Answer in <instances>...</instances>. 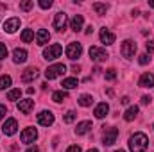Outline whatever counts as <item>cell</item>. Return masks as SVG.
<instances>
[{
  "label": "cell",
  "mask_w": 154,
  "mask_h": 152,
  "mask_svg": "<svg viewBox=\"0 0 154 152\" xmlns=\"http://www.w3.org/2000/svg\"><path fill=\"white\" fill-rule=\"evenodd\" d=\"M149 147V138L143 132H136L129 138V150L131 152H145Z\"/></svg>",
  "instance_id": "6da1fadb"
},
{
  "label": "cell",
  "mask_w": 154,
  "mask_h": 152,
  "mask_svg": "<svg viewBox=\"0 0 154 152\" xmlns=\"http://www.w3.org/2000/svg\"><path fill=\"white\" fill-rule=\"evenodd\" d=\"M61 52H63V47H61L59 43H54V45H48V47L43 50V57H45L47 61H54V59H57V57L61 56Z\"/></svg>",
  "instance_id": "7a4b0ae2"
},
{
  "label": "cell",
  "mask_w": 154,
  "mask_h": 152,
  "mask_svg": "<svg viewBox=\"0 0 154 152\" xmlns=\"http://www.w3.org/2000/svg\"><path fill=\"white\" fill-rule=\"evenodd\" d=\"M65 72H66V66L63 63H57V65H52V66H48L45 70V77L48 81H52V79H57L59 75H63Z\"/></svg>",
  "instance_id": "3957f363"
},
{
  "label": "cell",
  "mask_w": 154,
  "mask_h": 152,
  "mask_svg": "<svg viewBox=\"0 0 154 152\" xmlns=\"http://www.w3.org/2000/svg\"><path fill=\"white\" fill-rule=\"evenodd\" d=\"M120 54L125 57V59H133L134 54H136V43L131 41V39H125L120 47Z\"/></svg>",
  "instance_id": "277c9868"
},
{
  "label": "cell",
  "mask_w": 154,
  "mask_h": 152,
  "mask_svg": "<svg viewBox=\"0 0 154 152\" xmlns=\"http://www.w3.org/2000/svg\"><path fill=\"white\" fill-rule=\"evenodd\" d=\"M90 57H91L93 61L100 63V61H106V59L109 57V54H108L104 48H100V47H90Z\"/></svg>",
  "instance_id": "5b68a950"
},
{
  "label": "cell",
  "mask_w": 154,
  "mask_h": 152,
  "mask_svg": "<svg viewBox=\"0 0 154 152\" xmlns=\"http://www.w3.org/2000/svg\"><path fill=\"white\" fill-rule=\"evenodd\" d=\"M81 54H82V45L81 43H70L68 47H66V57L68 59H72V61H75L77 57H81Z\"/></svg>",
  "instance_id": "8992f818"
},
{
  "label": "cell",
  "mask_w": 154,
  "mask_h": 152,
  "mask_svg": "<svg viewBox=\"0 0 154 152\" xmlns=\"http://www.w3.org/2000/svg\"><path fill=\"white\" fill-rule=\"evenodd\" d=\"M66 22H68V16H66L65 13H57V14L54 16V29L59 31V32H63V31L66 29Z\"/></svg>",
  "instance_id": "52a82bcc"
},
{
  "label": "cell",
  "mask_w": 154,
  "mask_h": 152,
  "mask_svg": "<svg viewBox=\"0 0 154 152\" xmlns=\"http://www.w3.org/2000/svg\"><path fill=\"white\" fill-rule=\"evenodd\" d=\"M20 29V18H7L5 22H4V31L7 32V34H13V32H16Z\"/></svg>",
  "instance_id": "ba28073f"
},
{
  "label": "cell",
  "mask_w": 154,
  "mask_h": 152,
  "mask_svg": "<svg viewBox=\"0 0 154 152\" xmlns=\"http://www.w3.org/2000/svg\"><path fill=\"white\" fill-rule=\"evenodd\" d=\"M16 129H18V122H16L14 118H7L5 123L2 125V132H4L5 136H13V134L16 132Z\"/></svg>",
  "instance_id": "9c48e42d"
},
{
  "label": "cell",
  "mask_w": 154,
  "mask_h": 152,
  "mask_svg": "<svg viewBox=\"0 0 154 152\" xmlns=\"http://www.w3.org/2000/svg\"><path fill=\"white\" fill-rule=\"evenodd\" d=\"M116 138H118V129L116 127H109V129H106V132H104V145L106 147H109V145H113L116 141Z\"/></svg>",
  "instance_id": "30bf717a"
},
{
  "label": "cell",
  "mask_w": 154,
  "mask_h": 152,
  "mask_svg": "<svg viewBox=\"0 0 154 152\" xmlns=\"http://www.w3.org/2000/svg\"><path fill=\"white\" fill-rule=\"evenodd\" d=\"M36 138H38V132H36V129H32V127L23 129V132H22V136H20L22 143H32Z\"/></svg>",
  "instance_id": "8fae6325"
},
{
  "label": "cell",
  "mask_w": 154,
  "mask_h": 152,
  "mask_svg": "<svg viewBox=\"0 0 154 152\" xmlns=\"http://www.w3.org/2000/svg\"><path fill=\"white\" fill-rule=\"evenodd\" d=\"M36 118H38V123L43 125V127H48V125L54 123V114H52V111H41Z\"/></svg>",
  "instance_id": "7c38bea8"
},
{
  "label": "cell",
  "mask_w": 154,
  "mask_h": 152,
  "mask_svg": "<svg viewBox=\"0 0 154 152\" xmlns=\"http://www.w3.org/2000/svg\"><path fill=\"white\" fill-rule=\"evenodd\" d=\"M32 108H34V100L32 99H25V100H20L18 102V109L23 114H29L32 111Z\"/></svg>",
  "instance_id": "4fadbf2b"
},
{
  "label": "cell",
  "mask_w": 154,
  "mask_h": 152,
  "mask_svg": "<svg viewBox=\"0 0 154 152\" xmlns=\"http://www.w3.org/2000/svg\"><path fill=\"white\" fill-rule=\"evenodd\" d=\"M115 39H116V36L111 32V31H108V29H100V41H102L104 45H113Z\"/></svg>",
  "instance_id": "5bb4252c"
},
{
  "label": "cell",
  "mask_w": 154,
  "mask_h": 152,
  "mask_svg": "<svg viewBox=\"0 0 154 152\" xmlns=\"http://www.w3.org/2000/svg\"><path fill=\"white\" fill-rule=\"evenodd\" d=\"M140 88H154V75L152 74H143L138 81Z\"/></svg>",
  "instance_id": "9a60e30c"
},
{
  "label": "cell",
  "mask_w": 154,
  "mask_h": 152,
  "mask_svg": "<svg viewBox=\"0 0 154 152\" xmlns=\"http://www.w3.org/2000/svg\"><path fill=\"white\" fill-rule=\"evenodd\" d=\"M13 61H14L16 65L25 63V61H27V50H23V48H14V52H13Z\"/></svg>",
  "instance_id": "2e32d148"
},
{
  "label": "cell",
  "mask_w": 154,
  "mask_h": 152,
  "mask_svg": "<svg viewBox=\"0 0 154 152\" xmlns=\"http://www.w3.org/2000/svg\"><path fill=\"white\" fill-rule=\"evenodd\" d=\"M48 39H50V32H48L47 29H39L38 34H36V43L43 47V45H47V43H48Z\"/></svg>",
  "instance_id": "e0dca14e"
},
{
  "label": "cell",
  "mask_w": 154,
  "mask_h": 152,
  "mask_svg": "<svg viewBox=\"0 0 154 152\" xmlns=\"http://www.w3.org/2000/svg\"><path fill=\"white\" fill-rule=\"evenodd\" d=\"M108 111H109V106H108V102H100V104L95 108L93 114H95V118H104V116L108 114Z\"/></svg>",
  "instance_id": "ac0fdd59"
},
{
  "label": "cell",
  "mask_w": 154,
  "mask_h": 152,
  "mask_svg": "<svg viewBox=\"0 0 154 152\" xmlns=\"http://www.w3.org/2000/svg\"><path fill=\"white\" fill-rule=\"evenodd\" d=\"M82 23H84L82 14H75V16L72 18V22H70V27H72V31H74V32H79V31L82 29Z\"/></svg>",
  "instance_id": "d6986e66"
},
{
  "label": "cell",
  "mask_w": 154,
  "mask_h": 152,
  "mask_svg": "<svg viewBox=\"0 0 154 152\" xmlns=\"http://www.w3.org/2000/svg\"><path fill=\"white\" fill-rule=\"evenodd\" d=\"M38 75V72H36V68H27V70H23V74H22V81L23 82H32L34 79Z\"/></svg>",
  "instance_id": "ffe728a7"
},
{
  "label": "cell",
  "mask_w": 154,
  "mask_h": 152,
  "mask_svg": "<svg viewBox=\"0 0 154 152\" xmlns=\"http://www.w3.org/2000/svg\"><path fill=\"white\" fill-rule=\"evenodd\" d=\"M91 129V122L90 120H84V122H81V123H77V129H75V132L81 136V134H86L88 131Z\"/></svg>",
  "instance_id": "44dd1931"
},
{
  "label": "cell",
  "mask_w": 154,
  "mask_h": 152,
  "mask_svg": "<svg viewBox=\"0 0 154 152\" xmlns=\"http://www.w3.org/2000/svg\"><path fill=\"white\" fill-rule=\"evenodd\" d=\"M136 114H138V106H131V108L124 113V120H125V122H133V120L136 118Z\"/></svg>",
  "instance_id": "7402d4cb"
},
{
  "label": "cell",
  "mask_w": 154,
  "mask_h": 152,
  "mask_svg": "<svg viewBox=\"0 0 154 152\" xmlns=\"http://www.w3.org/2000/svg\"><path fill=\"white\" fill-rule=\"evenodd\" d=\"M61 86L65 88V90H74L79 86V81H77L75 77H68V79H65L63 82H61Z\"/></svg>",
  "instance_id": "603a6c76"
},
{
  "label": "cell",
  "mask_w": 154,
  "mask_h": 152,
  "mask_svg": "<svg viewBox=\"0 0 154 152\" xmlns=\"http://www.w3.org/2000/svg\"><path fill=\"white\" fill-rule=\"evenodd\" d=\"M68 99V93L65 91V90H59V91H54L52 93V100L54 102H63V100H66Z\"/></svg>",
  "instance_id": "cb8c5ba5"
},
{
  "label": "cell",
  "mask_w": 154,
  "mask_h": 152,
  "mask_svg": "<svg viewBox=\"0 0 154 152\" xmlns=\"http://www.w3.org/2000/svg\"><path fill=\"white\" fill-rule=\"evenodd\" d=\"M77 102H79V106H82V108H90L91 102H93V97H91V95H81Z\"/></svg>",
  "instance_id": "d4e9b609"
},
{
  "label": "cell",
  "mask_w": 154,
  "mask_h": 152,
  "mask_svg": "<svg viewBox=\"0 0 154 152\" xmlns=\"http://www.w3.org/2000/svg\"><path fill=\"white\" fill-rule=\"evenodd\" d=\"M34 39V31L32 29H23V32H22V41L23 43H31Z\"/></svg>",
  "instance_id": "484cf974"
},
{
  "label": "cell",
  "mask_w": 154,
  "mask_h": 152,
  "mask_svg": "<svg viewBox=\"0 0 154 152\" xmlns=\"http://www.w3.org/2000/svg\"><path fill=\"white\" fill-rule=\"evenodd\" d=\"M91 7H93V11H95L97 14H106V11H108V5H106V4H100V2H95Z\"/></svg>",
  "instance_id": "4316f807"
},
{
  "label": "cell",
  "mask_w": 154,
  "mask_h": 152,
  "mask_svg": "<svg viewBox=\"0 0 154 152\" xmlns=\"http://www.w3.org/2000/svg\"><path fill=\"white\" fill-rule=\"evenodd\" d=\"M22 97V90L20 88H16V90H11L9 93H7V100H18Z\"/></svg>",
  "instance_id": "83f0119b"
},
{
  "label": "cell",
  "mask_w": 154,
  "mask_h": 152,
  "mask_svg": "<svg viewBox=\"0 0 154 152\" xmlns=\"http://www.w3.org/2000/svg\"><path fill=\"white\" fill-rule=\"evenodd\" d=\"M11 82H13V79H11L9 75H2V77H0V90L9 88V86H11Z\"/></svg>",
  "instance_id": "f1b7e54d"
},
{
  "label": "cell",
  "mask_w": 154,
  "mask_h": 152,
  "mask_svg": "<svg viewBox=\"0 0 154 152\" xmlns=\"http://www.w3.org/2000/svg\"><path fill=\"white\" fill-rule=\"evenodd\" d=\"M32 5H34V0H25V2L20 4V9L22 11H29V9H32Z\"/></svg>",
  "instance_id": "f546056e"
},
{
  "label": "cell",
  "mask_w": 154,
  "mask_h": 152,
  "mask_svg": "<svg viewBox=\"0 0 154 152\" xmlns=\"http://www.w3.org/2000/svg\"><path fill=\"white\" fill-rule=\"evenodd\" d=\"M75 111H68V113L65 114V118H63V122H65V123H72V122H74V120H75Z\"/></svg>",
  "instance_id": "4dcf8cb0"
},
{
  "label": "cell",
  "mask_w": 154,
  "mask_h": 152,
  "mask_svg": "<svg viewBox=\"0 0 154 152\" xmlns=\"http://www.w3.org/2000/svg\"><path fill=\"white\" fill-rule=\"evenodd\" d=\"M106 81H115L116 79V70L115 68H109V70H106Z\"/></svg>",
  "instance_id": "1f68e13d"
},
{
  "label": "cell",
  "mask_w": 154,
  "mask_h": 152,
  "mask_svg": "<svg viewBox=\"0 0 154 152\" xmlns=\"http://www.w3.org/2000/svg\"><path fill=\"white\" fill-rule=\"evenodd\" d=\"M138 63H140V65H143V66H145V65H149V63H151V56H149V54H142V56L138 57Z\"/></svg>",
  "instance_id": "d6a6232c"
},
{
  "label": "cell",
  "mask_w": 154,
  "mask_h": 152,
  "mask_svg": "<svg viewBox=\"0 0 154 152\" xmlns=\"http://www.w3.org/2000/svg\"><path fill=\"white\" fill-rule=\"evenodd\" d=\"M39 7H41V9H48V7H52V0H39Z\"/></svg>",
  "instance_id": "836d02e7"
},
{
  "label": "cell",
  "mask_w": 154,
  "mask_h": 152,
  "mask_svg": "<svg viewBox=\"0 0 154 152\" xmlns=\"http://www.w3.org/2000/svg\"><path fill=\"white\" fill-rule=\"evenodd\" d=\"M7 57V48L4 43H0V59H5Z\"/></svg>",
  "instance_id": "e575fe53"
},
{
  "label": "cell",
  "mask_w": 154,
  "mask_h": 152,
  "mask_svg": "<svg viewBox=\"0 0 154 152\" xmlns=\"http://www.w3.org/2000/svg\"><path fill=\"white\" fill-rule=\"evenodd\" d=\"M145 48H147L149 54H152L154 52V41H147V43H145Z\"/></svg>",
  "instance_id": "d590c367"
},
{
  "label": "cell",
  "mask_w": 154,
  "mask_h": 152,
  "mask_svg": "<svg viewBox=\"0 0 154 152\" xmlns=\"http://www.w3.org/2000/svg\"><path fill=\"white\" fill-rule=\"evenodd\" d=\"M151 100H152V99H151V97H147V95H143V97H142V104H143V106L151 104Z\"/></svg>",
  "instance_id": "8d00e7d4"
},
{
  "label": "cell",
  "mask_w": 154,
  "mask_h": 152,
  "mask_svg": "<svg viewBox=\"0 0 154 152\" xmlns=\"http://www.w3.org/2000/svg\"><path fill=\"white\" fill-rule=\"evenodd\" d=\"M66 152H81V147H79V145H72V147H68Z\"/></svg>",
  "instance_id": "74e56055"
},
{
  "label": "cell",
  "mask_w": 154,
  "mask_h": 152,
  "mask_svg": "<svg viewBox=\"0 0 154 152\" xmlns=\"http://www.w3.org/2000/svg\"><path fill=\"white\" fill-rule=\"evenodd\" d=\"M5 113H7V108H5V106H0V120L5 116Z\"/></svg>",
  "instance_id": "f35d334b"
},
{
  "label": "cell",
  "mask_w": 154,
  "mask_h": 152,
  "mask_svg": "<svg viewBox=\"0 0 154 152\" xmlns=\"http://www.w3.org/2000/svg\"><path fill=\"white\" fill-rule=\"evenodd\" d=\"M84 32H86V34H91V32H93V27H91V25H88V27H86V31H84Z\"/></svg>",
  "instance_id": "ab89813d"
},
{
  "label": "cell",
  "mask_w": 154,
  "mask_h": 152,
  "mask_svg": "<svg viewBox=\"0 0 154 152\" xmlns=\"http://www.w3.org/2000/svg\"><path fill=\"white\" fill-rule=\"evenodd\" d=\"M120 102H122L124 106H125V104H129V97H122V100H120Z\"/></svg>",
  "instance_id": "60d3db41"
},
{
  "label": "cell",
  "mask_w": 154,
  "mask_h": 152,
  "mask_svg": "<svg viewBox=\"0 0 154 152\" xmlns=\"http://www.w3.org/2000/svg\"><path fill=\"white\" fill-rule=\"evenodd\" d=\"M27 152H39V150H38V147H29Z\"/></svg>",
  "instance_id": "b9f144b4"
},
{
  "label": "cell",
  "mask_w": 154,
  "mask_h": 152,
  "mask_svg": "<svg viewBox=\"0 0 154 152\" xmlns=\"http://www.w3.org/2000/svg\"><path fill=\"white\" fill-rule=\"evenodd\" d=\"M72 70H74V72H79L81 68H79V65H74V66H72Z\"/></svg>",
  "instance_id": "7bdbcfd3"
},
{
  "label": "cell",
  "mask_w": 154,
  "mask_h": 152,
  "mask_svg": "<svg viewBox=\"0 0 154 152\" xmlns=\"http://www.w3.org/2000/svg\"><path fill=\"white\" fill-rule=\"evenodd\" d=\"M149 5H151V7H154V0H149Z\"/></svg>",
  "instance_id": "ee69618b"
},
{
  "label": "cell",
  "mask_w": 154,
  "mask_h": 152,
  "mask_svg": "<svg viewBox=\"0 0 154 152\" xmlns=\"http://www.w3.org/2000/svg\"><path fill=\"white\" fill-rule=\"evenodd\" d=\"M88 152H99V150H97V149H90Z\"/></svg>",
  "instance_id": "f6af8a7d"
},
{
  "label": "cell",
  "mask_w": 154,
  "mask_h": 152,
  "mask_svg": "<svg viewBox=\"0 0 154 152\" xmlns=\"http://www.w3.org/2000/svg\"><path fill=\"white\" fill-rule=\"evenodd\" d=\"M115 152H125V150H122V149H120V150H115Z\"/></svg>",
  "instance_id": "bcb514c9"
}]
</instances>
